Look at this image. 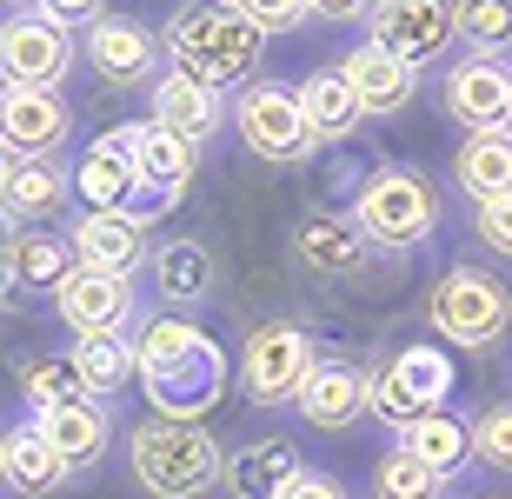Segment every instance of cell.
I'll return each mask as SVG.
<instances>
[{
  "label": "cell",
  "instance_id": "obj_15",
  "mask_svg": "<svg viewBox=\"0 0 512 499\" xmlns=\"http://www.w3.org/2000/svg\"><path fill=\"white\" fill-rule=\"evenodd\" d=\"M446 114L479 134V127H506L512 120V67L486 54H466L459 67H446Z\"/></svg>",
  "mask_w": 512,
  "mask_h": 499
},
{
  "label": "cell",
  "instance_id": "obj_4",
  "mask_svg": "<svg viewBox=\"0 0 512 499\" xmlns=\"http://www.w3.org/2000/svg\"><path fill=\"white\" fill-rule=\"evenodd\" d=\"M353 220H360V233L373 247H393V253L426 247L439 233V193L413 167H380V173H366L360 193H353Z\"/></svg>",
  "mask_w": 512,
  "mask_h": 499
},
{
  "label": "cell",
  "instance_id": "obj_28",
  "mask_svg": "<svg viewBox=\"0 0 512 499\" xmlns=\"http://www.w3.org/2000/svg\"><path fill=\"white\" fill-rule=\"evenodd\" d=\"M453 180L466 200H499V193H512V127H479V134H466V147H459L453 160Z\"/></svg>",
  "mask_w": 512,
  "mask_h": 499
},
{
  "label": "cell",
  "instance_id": "obj_25",
  "mask_svg": "<svg viewBox=\"0 0 512 499\" xmlns=\"http://www.w3.org/2000/svg\"><path fill=\"white\" fill-rule=\"evenodd\" d=\"M300 107H306V127H313V140L320 147H340V140L360 134V94H353V80L340 74V67H313V74L300 80Z\"/></svg>",
  "mask_w": 512,
  "mask_h": 499
},
{
  "label": "cell",
  "instance_id": "obj_1",
  "mask_svg": "<svg viewBox=\"0 0 512 499\" xmlns=\"http://www.w3.org/2000/svg\"><path fill=\"white\" fill-rule=\"evenodd\" d=\"M140 386L147 406L167 420H200L227 400V353L193 327L187 313H160L140 327Z\"/></svg>",
  "mask_w": 512,
  "mask_h": 499
},
{
  "label": "cell",
  "instance_id": "obj_41",
  "mask_svg": "<svg viewBox=\"0 0 512 499\" xmlns=\"http://www.w3.org/2000/svg\"><path fill=\"white\" fill-rule=\"evenodd\" d=\"M14 240H20V220L7 207H0V260H7V253H14Z\"/></svg>",
  "mask_w": 512,
  "mask_h": 499
},
{
  "label": "cell",
  "instance_id": "obj_36",
  "mask_svg": "<svg viewBox=\"0 0 512 499\" xmlns=\"http://www.w3.org/2000/svg\"><path fill=\"white\" fill-rule=\"evenodd\" d=\"M473 233L479 247H493L512 260V193H499V200H473Z\"/></svg>",
  "mask_w": 512,
  "mask_h": 499
},
{
  "label": "cell",
  "instance_id": "obj_24",
  "mask_svg": "<svg viewBox=\"0 0 512 499\" xmlns=\"http://www.w3.org/2000/svg\"><path fill=\"white\" fill-rule=\"evenodd\" d=\"M300 473H306L300 446L280 440V433H266V440H247L240 453H227V480L220 486H227L233 499H280Z\"/></svg>",
  "mask_w": 512,
  "mask_h": 499
},
{
  "label": "cell",
  "instance_id": "obj_6",
  "mask_svg": "<svg viewBox=\"0 0 512 499\" xmlns=\"http://www.w3.org/2000/svg\"><path fill=\"white\" fill-rule=\"evenodd\" d=\"M233 127H240V147L266 167H293L306 160L320 140L306 127V107H300V87L286 80H247L240 87V107H233Z\"/></svg>",
  "mask_w": 512,
  "mask_h": 499
},
{
  "label": "cell",
  "instance_id": "obj_17",
  "mask_svg": "<svg viewBox=\"0 0 512 499\" xmlns=\"http://www.w3.org/2000/svg\"><path fill=\"white\" fill-rule=\"evenodd\" d=\"M293 406H300L306 426H320V433H346L353 420L373 413V373H360V366H346V360H320Z\"/></svg>",
  "mask_w": 512,
  "mask_h": 499
},
{
  "label": "cell",
  "instance_id": "obj_18",
  "mask_svg": "<svg viewBox=\"0 0 512 499\" xmlns=\"http://www.w3.org/2000/svg\"><path fill=\"white\" fill-rule=\"evenodd\" d=\"M67 480H74V466L54 453V440L40 433V420L0 433V486L14 499H54Z\"/></svg>",
  "mask_w": 512,
  "mask_h": 499
},
{
  "label": "cell",
  "instance_id": "obj_29",
  "mask_svg": "<svg viewBox=\"0 0 512 499\" xmlns=\"http://www.w3.org/2000/svg\"><path fill=\"white\" fill-rule=\"evenodd\" d=\"M147 267H153V287H160L167 307H200L213 293V280H220V273H213V253L200 247V240H160Z\"/></svg>",
  "mask_w": 512,
  "mask_h": 499
},
{
  "label": "cell",
  "instance_id": "obj_10",
  "mask_svg": "<svg viewBox=\"0 0 512 499\" xmlns=\"http://www.w3.org/2000/svg\"><path fill=\"white\" fill-rule=\"evenodd\" d=\"M446 393H453V360L433 353V346H406V353L373 366V413H380L393 433L413 426L419 413H439Z\"/></svg>",
  "mask_w": 512,
  "mask_h": 499
},
{
  "label": "cell",
  "instance_id": "obj_11",
  "mask_svg": "<svg viewBox=\"0 0 512 499\" xmlns=\"http://www.w3.org/2000/svg\"><path fill=\"white\" fill-rule=\"evenodd\" d=\"M74 193L87 207L100 213H133V220H153V213H167V200H153L140 187V167H133V127H114V134H100L74 167Z\"/></svg>",
  "mask_w": 512,
  "mask_h": 499
},
{
  "label": "cell",
  "instance_id": "obj_7",
  "mask_svg": "<svg viewBox=\"0 0 512 499\" xmlns=\"http://www.w3.org/2000/svg\"><path fill=\"white\" fill-rule=\"evenodd\" d=\"M313 366H320V353H313L306 327H293V320H260V327L247 333V346H240V393H247L253 406H293L300 386L313 380Z\"/></svg>",
  "mask_w": 512,
  "mask_h": 499
},
{
  "label": "cell",
  "instance_id": "obj_23",
  "mask_svg": "<svg viewBox=\"0 0 512 499\" xmlns=\"http://www.w3.org/2000/svg\"><path fill=\"white\" fill-rule=\"evenodd\" d=\"M133 167H140V187L173 207V200L193 187V173H200V147L167 134L160 120H140V127H133Z\"/></svg>",
  "mask_w": 512,
  "mask_h": 499
},
{
  "label": "cell",
  "instance_id": "obj_22",
  "mask_svg": "<svg viewBox=\"0 0 512 499\" xmlns=\"http://www.w3.org/2000/svg\"><path fill=\"white\" fill-rule=\"evenodd\" d=\"M40 433L54 440V453L74 473H87V466L107 460V446H114V413H107V400H94V393H80V400L67 406H47V413H34Z\"/></svg>",
  "mask_w": 512,
  "mask_h": 499
},
{
  "label": "cell",
  "instance_id": "obj_43",
  "mask_svg": "<svg viewBox=\"0 0 512 499\" xmlns=\"http://www.w3.org/2000/svg\"><path fill=\"white\" fill-rule=\"evenodd\" d=\"M7 7H34V0H7Z\"/></svg>",
  "mask_w": 512,
  "mask_h": 499
},
{
  "label": "cell",
  "instance_id": "obj_34",
  "mask_svg": "<svg viewBox=\"0 0 512 499\" xmlns=\"http://www.w3.org/2000/svg\"><path fill=\"white\" fill-rule=\"evenodd\" d=\"M20 393H27V406H34V413H47V406L80 400L87 386H80V366L67 360V353H40V360L20 366Z\"/></svg>",
  "mask_w": 512,
  "mask_h": 499
},
{
  "label": "cell",
  "instance_id": "obj_14",
  "mask_svg": "<svg viewBox=\"0 0 512 499\" xmlns=\"http://www.w3.org/2000/svg\"><path fill=\"white\" fill-rule=\"evenodd\" d=\"M54 313L74 333H127V320H133V273L74 267L54 287Z\"/></svg>",
  "mask_w": 512,
  "mask_h": 499
},
{
  "label": "cell",
  "instance_id": "obj_32",
  "mask_svg": "<svg viewBox=\"0 0 512 499\" xmlns=\"http://www.w3.org/2000/svg\"><path fill=\"white\" fill-rule=\"evenodd\" d=\"M373 499H446V473L406 446H386L373 460Z\"/></svg>",
  "mask_w": 512,
  "mask_h": 499
},
{
  "label": "cell",
  "instance_id": "obj_16",
  "mask_svg": "<svg viewBox=\"0 0 512 499\" xmlns=\"http://www.w3.org/2000/svg\"><path fill=\"white\" fill-rule=\"evenodd\" d=\"M67 240H74V260H80V267H100V273H140L153 260L147 220H133V213H100V207H87L74 227H67Z\"/></svg>",
  "mask_w": 512,
  "mask_h": 499
},
{
  "label": "cell",
  "instance_id": "obj_39",
  "mask_svg": "<svg viewBox=\"0 0 512 499\" xmlns=\"http://www.w3.org/2000/svg\"><path fill=\"white\" fill-rule=\"evenodd\" d=\"M280 499H353V493H346V486L333 480V473H300V480L286 486Z\"/></svg>",
  "mask_w": 512,
  "mask_h": 499
},
{
  "label": "cell",
  "instance_id": "obj_27",
  "mask_svg": "<svg viewBox=\"0 0 512 499\" xmlns=\"http://www.w3.org/2000/svg\"><path fill=\"white\" fill-rule=\"evenodd\" d=\"M67 167L60 160H14L7 167V180H0V207L14 213L20 227H40V220H54L60 207H67Z\"/></svg>",
  "mask_w": 512,
  "mask_h": 499
},
{
  "label": "cell",
  "instance_id": "obj_3",
  "mask_svg": "<svg viewBox=\"0 0 512 499\" xmlns=\"http://www.w3.org/2000/svg\"><path fill=\"white\" fill-rule=\"evenodd\" d=\"M127 473L147 499H207L227 480V446L200 420H167L153 413L127 433Z\"/></svg>",
  "mask_w": 512,
  "mask_h": 499
},
{
  "label": "cell",
  "instance_id": "obj_19",
  "mask_svg": "<svg viewBox=\"0 0 512 499\" xmlns=\"http://www.w3.org/2000/svg\"><path fill=\"white\" fill-rule=\"evenodd\" d=\"M366 240L360 220H346V213H306L300 227H293V260H300L313 280H353L366 267Z\"/></svg>",
  "mask_w": 512,
  "mask_h": 499
},
{
  "label": "cell",
  "instance_id": "obj_38",
  "mask_svg": "<svg viewBox=\"0 0 512 499\" xmlns=\"http://www.w3.org/2000/svg\"><path fill=\"white\" fill-rule=\"evenodd\" d=\"M34 14H47L54 27H67V34H87V27L107 14V0H34Z\"/></svg>",
  "mask_w": 512,
  "mask_h": 499
},
{
  "label": "cell",
  "instance_id": "obj_35",
  "mask_svg": "<svg viewBox=\"0 0 512 499\" xmlns=\"http://www.w3.org/2000/svg\"><path fill=\"white\" fill-rule=\"evenodd\" d=\"M473 460L493 466V473H512V400L486 406L473 420Z\"/></svg>",
  "mask_w": 512,
  "mask_h": 499
},
{
  "label": "cell",
  "instance_id": "obj_37",
  "mask_svg": "<svg viewBox=\"0 0 512 499\" xmlns=\"http://www.w3.org/2000/svg\"><path fill=\"white\" fill-rule=\"evenodd\" d=\"M233 7H240L260 34H293L300 20H313V7H306V0H233Z\"/></svg>",
  "mask_w": 512,
  "mask_h": 499
},
{
  "label": "cell",
  "instance_id": "obj_40",
  "mask_svg": "<svg viewBox=\"0 0 512 499\" xmlns=\"http://www.w3.org/2000/svg\"><path fill=\"white\" fill-rule=\"evenodd\" d=\"M306 7H313V20L346 27V20H366V7H373V0H306Z\"/></svg>",
  "mask_w": 512,
  "mask_h": 499
},
{
  "label": "cell",
  "instance_id": "obj_9",
  "mask_svg": "<svg viewBox=\"0 0 512 499\" xmlns=\"http://www.w3.org/2000/svg\"><path fill=\"white\" fill-rule=\"evenodd\" d=\"M74 54L80 40L34 7L0 20V87H60L74 74Z\"/></svg>",
  "mask_w": 512,
  "mask_h": 499
},
{
  "label": "cell",
  "instance_id": "obj_20",
  "mask_svg": "<svg viewBox=\"0 0 512 499\" xmlns=\"http://www.w3.org/2000/svg\"><path fill=\"white\" fill-rule=\"evenodd\" d=\"M340 74L353 80V94H360L366 120L406 114V107H413V94H419V67H406L399 54H386V47H373V40H360V47L340 60Z\"/></svg>",
  "mask_w": 512,
  "mask_h": 499
},
{
  "label": "cell",
  "instance_id": "obj_13",
  "mask_svg": "<svg viewBox=\"0 0 512 499\" xmlns=\"http://www.w3.org/2000/svg\"><path fill=\"white\" fill-rule=\"evenodd\" d=\"M74 134V107L60 87H0V147L14 160H54Z\"/></svg>",
  "mask_w": 512,
  "mask_h": 499
},
{
  "label": "cell",
  "instance_id": "obj_2",
  "mask_svg": "<svg viewBox=\"0 0 512 499\" xmlns=\"http://www.w3.org/2000/svg\"><path fill=\"white\" fill-rule=\"evenodd\" d=\"M167 40V60L180 74L207 80V87H247L260 80V54H266V34L253 27L233 0H187V7H173V20L160 27Z\"/></svg>",
  "mask_w": 512,
  "mask_h": 499
},
{
  "label": "cell",
  "instance_id": "obj_26",
  "mask_svg": "<svg viewBox=\"0 0 512 499\" xmlns=\"http://www.w3.org/2000/svg\"><path fill=\"white\" fill-rule=\"evenodd\" d=\"M67 360L80 366V386L94 400H120L133 380H140V346L127 333H74V353Z\"/></svg>",
  "mask_w": 512,
  "mask_h": 499
},
{
  "label": "cell",
  "instance_id": "obj_33",
  "mask_svg": "<svg viewBox=\"0 0 512 499\" xmlns=\"http://www.w3.org/2000/svg\"><path fill=\"white\" fill-rule=\"evenodd\" d=\"M459 47L486 60L512 54V0H459Z\"/></svg>",
  "mask_w": 512,
  "mask_h": 499
},
{
  "label": "cell",
  "instance_id": "obj_30",
  "mask_svg": "<svg viewBox=\"0 0 512 499\" xmlns=\"http://www.w3.org/2000/svg\"><path fill=\"white\" fill-rule=\"evenodd\" d=\"M399 446H406V453H419L426 466H439V473L453 480L459 466L473 460V426L439 406V413H419L413 426H399Z\"/></svg>",
  "mask_w": 512,
  "mask_h": 499
},
{
  "label": "cell",
  "instance_id": "obj_8",
  "mask_svg": "<svg viewBox=\"0 0 512 499\" xmlns=\"http://www.w3.org/2000/svg\"><path fill=\"white\" fill-rule=\"evenodd\" d=\"M366 40L399 54L406 67H433L459 47V0H373Z\"/></svg>",
  "mask_w": 512,
  "mask_h": 499
},
{
  "label": "cell",
  "instance_id": "obj_21",
  "mask_svg": "<svg viewBox=\"0 0 512 499\" xmlns=\"http://www.w3.org/2000/svg\"><path fill=\"white\" fill-rule=\"evenodd\" d=\"M147 94H153V120H160L167 134L193 140V147H207V140L220 134V120H227V107H220V87L180 74V67H167V74L153 80Z\"/></svg>",
  "mask_w": 512,
  "mask_h": 499
},
{
  "label": "cell",
  "instance_id": "obj_12",
  "mask_svg": "<svg viewBox=\"0 0 512 499\" xmlns=\"http://www.w3.org/2000/svg\"><path fill=\"white\" fill-rule=\"evenodd\" d=\"M160 54H167V40L133 14H100L94 27L80 34V60H87L107 87H120V94H127V87H153V80H160Z\"/></svg>",
  "mask_w": 512,
  "mask_h": 499
},
{
  "label": "cell",
  "instance_id": "obj_42",
  "mask_svg": "<svg viewBox=\"0 0 512 499\" xmlns=\"http://www.w3.org/2000/svg\"><path fill=\"white\" fill-rule=\"evenodd\" d=\"M7 167H14V154H7V147H0V180H7Z\"/></svg>",
  "mask_w": 512,
  "mask_h": 499
},
{
  "label": "cell",
  "instance_id": "obj_5",
  "mask_svg": "<svg viewBox=\"0 0 512 499\" xmlns=\"http://www.w3.org/2000/svg\"><path fill=\"white\" fill-rule=\"evenodd\" d=\"M426 320L453 346H493L512 327V293L486 267H446L426 293Z\"/></svg>",
  "mask_w": 512,
  "mask_h": 499
},
{
  "label": "cell",
  "instance_id": "obj_31",
  "mask_svg": "<svg viewBox=\"0 0 512 499\" xmlns=\"http://www.w3.org/2000/svg\"><path fill=\"white\" fill-rule=\"evenodd\" d=\"M7 267H14V280H20L27 293H54L60 280L80 267V260H74V240H67V233L27 227V233L14 240V253H7Z\"/></svg>",
  "mask_w": 512,
  "mask_h": 499
}]
</instances>
